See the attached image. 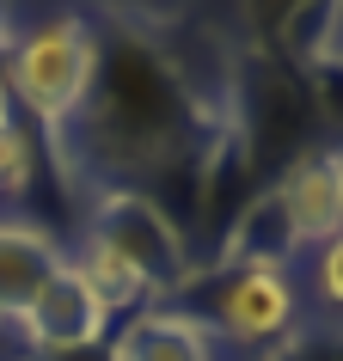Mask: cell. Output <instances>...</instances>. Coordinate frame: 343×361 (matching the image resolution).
I'll use <instances>...</instances> for the list:
<instances>
[{
	"instance_id": "cell-1",
	"label": "cell",
	"mask_w": 343,
	"mask_h": 361,
	"mask_svg": "<svg viewBox=\"0 0 343 361\" xmlns=\"http://www.w3.org/2000/svg\"><path fill=\"white\" fill-rule=\"evenodd\" d=\"M221 116V80L203 86L153 25L111 19L98 25V74L74 123L43 141V166L86 202L104 190L153 196L178 227H191L196 166Z\"/></svg>"
},
{
	"instance_id": "cell-2",
	"label": "cell",
	"mask_w": 343,
	"mask_h": 361,
	"mask_svg": "<svg viewBox=\"0 0 343 361\" xmlns=\"http://www.w3.org/2000/svg\"><path fill=\"white\" fill-rule=\"evenodd\" d=\"M92 74H98V25L86 13H43L31 25L0 13V92L37 129V141H56L74 123Z\"/></svg>"
},
{
	"instance_id": "cell-3",
	"label": "cell",
	"mask_w": 343,
	"mask_h": 361,
	"mask_svg": "<svg viewBox=\"0 0 343 361\" xmlns=\"http://www.w3.org/2000/svg\"><path fill=\"white\" fill-rule=\"evenodd\" d=\"M166 306L196 319L209 331V343L246 349L258 361H276L306 331L294 276L288 269H258V264H196Z\"/></svg>"
},
{
	"instance_id": "cell-4",
	"label": "cell",
	"mask_w": 343,
	"mask_h": 361,
	"mask_svg": "<svg viewBox=\"0 0 343 361\" xmlns=\"http://www.w3.org/2000/svg\"><path fill=\"white\" fill-rule=\"evenodd\" d=\"M86 233H98L111 251H123L153 288V306H166L184 276L196 269V245L153 196H129V190H104L86 202Z\"/></svg>"
},
{
	"instance_id": "cell-5",
	"label": "cell",
	"mask_w": 343,
	"mask_h": 361,
	"mask_svg": "<svg viewBox=\"0 0 343 361\" xmlns=\"http://www.w3.org/2000/svg\"><path fill=\"white\" fill-rule=\"evenodd\" d=\"M294 251H319L343 233V141H313L264 184Z\"/></svg>"
},
{
	"instance_id": "cell-6",
	"label": "cell",
	"mask_w": 343,
	"mask_h": 361,
	"mask_svg": "<svg viewBox=\"0 0 343 361\" xmlns=\"http://www.w3.org/2000/svg\"><path fill=\"white\" fill-rule=\"evenodd\" d=\"M13 324H19L25 349H80V343H111V319H104V306L86 294V282L68 269V257L56 264V276L31 294V306H25Z\"/></svg>"
},
{
	"instance_id": "cell-7",
	"label": "cell",
	"mask_w": 343,
	"mask_h": 361,
	"mask_svg": "<svg viewBox=\"0 0 343 361\" xmlns=\"http://www.w3.org/2000/svg\"><path fill=\"white\" fill-rule=\"evenodd\" d=\"M56 264H61V245L37 221L0 214V319L6 324L19 319L25 306H31V294L56 276Z\"/></svg>"
},
{
	"instance_id": "cell-8",
	"label": "cell",
	"mask_w": 343,
	"mask_h": 361,
	"mask_svg": "<svg viewBox=\"0 0 343 361\" xmlns=\"http://www.w3.org/2000/svg\"><path fill=\"white\" fill-rule=\"evenodd\" d=\"M111 355L116 361H215V343L178 306H148L111 331Z\"/></svg>"
},
{
	"instance_id": "cell-9",
	"label": "cell",
	"mask_w": 343,
	"mask_h": 361,
	"mask_svg": "<svg viewBox=\"0 0 343 361\" xmlns=\"http://www.w3.org/2000/svg\"><path fill=\"white\" fill-rule=\"evenodd\" d=\"M61 257H68V269L86 282V294L104 306V319H111V324H123V319H135V312H148V306H153L148 276H141L123 251H111L98 233H86V239H80L74 251H61Z\"/></svg>"
},
{
	"instance_id": "cell-10",
	"label": "cell",
	"mask_w": 343,
	"mask_h": 361,
	"mask_svg": "<svg viewBox=\"0 0 343 361\" xmlns=\"http://www.w3.org/2000/svg\"><path fill=\"white\" fill-rule=\"evenodd\" d=\"M37 171H43L37 129L13 111V98L0 92V209H25L31 190H37Z\"/></svg>"
},
{
	"instance_id": "cell-11",
	"label": "cell",
	"mask_w": 343,
	"mask_h": 361,
	"mask_svg": "<svg viewBox=\"0 0 343 361\" xmlns=\"http://www.w3.org/2000/svg\"><path fill=\"white\" fill-rule=\"evenodd\" d=\"M313 294H319V306H331L343 319V233L313 251Z\"/></svg>"
},
{
	"instance_id": "cell-12",
	"label": "cell",
	"mask_w": 343,
	"mask_h": 361,
	"mask_svg": "<svg viewBox=\"0 0 343 361\" xmlns=\"http://www.w3.org/2000/svg\"><path fill=\"white\" fill-rule=\"evenodd\" d=\"M19 361H116L111 343H80V349H25Z\"/></svg>"
},
{
	"instance_id": "cell-13",
	"label": "cell",
	"mask_w": 343,
	"mask_h": 361,
	"mask_svg": "<svg viewBox=\"0 0 343 361\" xmlns=\"http://www.w3.org/2000/svg\"><path fill=\"white\" fill-rule=\"evenodd\" d=\"M0 324H6V319H0Z\"/></svg>"
}]
</instances>
